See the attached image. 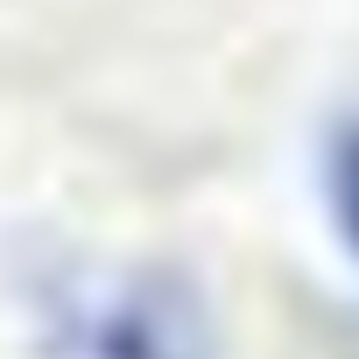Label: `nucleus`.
<instances>
[{
    "mask_svg": "<svg viewBox=\"0 0 359 359\" xmlns=\"http://www.w3.org/2000/svg\"><path fill=\"white\" fill-rule=\"evenodd\" d=\"M78 345H85V359H205L212 331L184 282L134 275L78 310Z\"/></svg>",
    "mask_w": 359,
    "mask_h": 359,
    "instance_id": "obj_1",
    "label": "nucleus"
},
{
    "mask_svg": "<svg viewBox=\"0 0 359 359\" xmlns=\"http://www.w3.org/2000/svg\"><path fill=\"white\" fill-rule=\"evenodd\" d=\"M324 212H331L345 254L359 261V113H345L324 141Z\"/></svg>",
    "mask_w": 359,
    "mask_h": 359,
    "instance_id": "obj_2",
    "label": "nucleus"
}]
</instances>
